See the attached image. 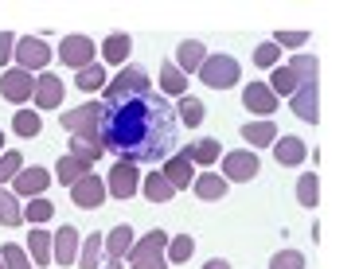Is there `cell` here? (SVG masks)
Returning <instances> with one entry per match:
<instances>
[{
    "label": "cell",
    "mask_w": 359,
    "mask_h": 269,
    "mask_svg": "<svg viewBox=\"0 0 359 269\" xmlns=\"http://www.w3.org/2000/svg\"><path fill=\"white\" fill-rule=\"evenodd\" d=\"M0 261H4V269H32V258H27L20 246H12V242L0 250Z\"/></svg>",
    "instance_id": "74e56055"
},
{
    "label": "cell",
    "mask_w": 359,
    "mask_h": 269,
    "mask_svg": "<svg viewBox=\"0 0 359 269\" xmlns=\"http://www.w3.org/2000/svg\"><path fill=\"white\" fill-rule=\"evenodd\" d=\"M164 250H168V234H164V230H149L141 242H133V250H129V265H133V269H168Z\"/></svg>",
    "instance_id": "5b68a950"
},
{
    "label": "cell",
    "mask_w": 359,
    "mask_h": 269,
    "mask_svg": "<svg viewBox=\"0 0 359 269\" xmlns=\"http://www.w3.org/2000/svg\"><path fill=\"white\" fill-rule=\"evenodd\" d=\"M0 265H4V261H0Z\"/></svg>",
    "instance_id": "c3c4849f"
},
{
    "label": "cell",
    "mask_w": 359,
    "mask_h": 269,
    "mask_svg": "<svg viewBox=\"0 0 359 269\" xmlns=\"http://www.w3.org/2000/svg\"><path fill=\"white\" fill-rule=\"evenodd\" d=\"M289 102H293V113L301 117V121H309V125L320 121V90H316V82H297Z\"/></svg>",
    "instance_id": "52a82bcc"
},
{
    "label": "cell",
    "mask_w": 359,
    "mask_h": 269,
    "mask_svg": "<svg viewBox=\"0 0 359 269\" xmlns=\"http://www.w3.org/2000/svg\"><path fill=\"white\" fill-rule=\"evenodd\" d=\"M269 90H273V98H281V94H293L297 90V78H293V71H289V67H273V74H269V82H266Z\"/></svg>",
    "instance_id": "836d02e7"
},
{
    "label": "cell",
    "mask_w": 359,
    "mask_h": 269,
    "mask_svg": "<svg viewBox=\"0 0 359 269\" xmlns=\"http://www.w3.org/2000/svg\"><path fill=\"white\" fill-rule=\"evenodd\" d=\"M36 106L39 109H55V106H63V78H55V74H39L36 78Z\"/></svg>",
    "instance_id": "2e32d148"
},
{
    "label": "cell",
    "mask_w": 359,
    "mask_h": 269,
    "mask_svg": "<svg viewBox=\"0 0 359 269\" xmlns=\"http://www.w3.org/2000/svg\"><path fill=\"white\" fill-rule=\"evenodd\" d=\"M144 94H153L144 67H121V74H117L114 82H106V102H102V106H117V102L144 98Z\"/></svg>",
    "instance_id": "3957f363"
},
{
    "label": "cell",
    "mask_w": 359,
    "mask_h": 269,
    "mask_svg": "<svg viewBox=\"0 0 359 269\" xmlns=\"http://www.w3.org/2000/svg\"><path fill=\"white\" fill-rule=\"evenodd\" d=\"M12 129H16L20 137H39L43 121H39V113H32V109H20V113L12 117Z\"/></svg>",
    "instance_id": "8d00e7d4"
},
{
    "label": "cell",
    "mask_w": 359,
    "mask_h": 269,
    "mask_svg": "<svg viewBox=\"0 0 359 269\" xmlns=\"http://www.w3.org/2000/svg\"><path fill=\"white\" fill-rule=\"evenodd\" d=\"M203 59H207V51H203V43H196V39H184V43L176 47V67H180V74L199 71V67H203Z\"/></svg>",
    "instance_id": "d6986e66"
},
{
    "label": "cell",
    "mask_w": 359,
    "mask_h": 269,
    "mask_svg": "<svg viewBox=\"0 0 359 269\" xmlns=\"http://www.w3.org/2000/svg\"><path fill=\"white\" fill-rule=\"evenodd\" d=\"M36 94V82H32V74L27 71H4L0 74V98L4 102H12V106H24L27 98Z\"/></svg>",
    "instance_id": "ba28073f"
},
{
    "label": "cell",
    "mask_w": 359,
    "mask_h": 269,
    "mask_svg": "<svg viewBox=\"0 0 359 269\" xmlns=\"http://www.w3.org/2000/svg\"><path fill=\"white\" fill-rule=\"evenodd\" d=\"M243 141L250 144V149L273 144V141H278V125H273V121H266V117H262V121H246V125H243Z\"/></svg>",
    "instance_id": "ffe728a7"
},
{
    "label": "cell",
    "mask_w": 359,
    "mask_h": 269,
    "mask_svg": "<svg viewBox=\"0 0 359 269\" xmlns=\"http://www.w3.org/2000/svg\"><path fill=\"white\" fill-rule=\"evenodd\" d=\"M0 149H4V133H0ZM0 156H4V153H0Z\"/></svg>",
    "instance_id": "7dc6e473"
},
{
    "label": "cell",
    "mask_w": 359,
    "mask_h": 269,
    "mask_svg": "<svg viewBox=\"0 0 359 269\" xmlns=\"http://www.w3.org/2000/svg\"><path fill=\"white\" fill-rule=\"evenodd\" d=\"M74 86L86 90V94H94V90H106V71H102L98 63H90L79 71V78H74Z\"/></svg>",
    "instance_id": "1f68e13d"
},
{
    "label": "cell",
    "mask_w": 359,
    "mask_h": 269,
    "mask_svg": "<svg viewBox=\"0 0 359 269\" xmlns=\"http://www.w3.org/2000/svg\"><path fill=\"white\" fill-rule=\"evenodd\" d=\"M262 172V164H258V153L254 149H238V153H226L223 156V179L226 184H250L254 176Z\"/></svg>",
    "instance_id": "8992f818"
},
{
    "label": "cell",
    "mask_w": 359,
    "mask_h": 269,
    "mask_svg": "<svg viewBox=\"0 0 359 269\" xmlns=\"http://www.w3.org/2000/svg\"><path fill=\"white\" fill-rule=\"evenodd\" d=\"M203 269H231V265H226V261L223 258H211V261H207V265Z\"/></svg>",
    "instance_id": "f6af8a7d"
},
{
    "label": "cell",
    "mask_w": 359,
    "mask_h": 269,
    "mask_svg": "<svg viewBox=\"0 0 359 269\" xmlns=\"http://www.w3.org/2000/svg\"><path fill=\"white\" fill-rule=\"evenodd\" d=\"M243 106L250 109V113H266V121H269V113H278V98H273V90H269L266 82H250V86L243 90Z\"/></svg>",
    "instance_id": "4fadbf2b"
},
{
    "label": "cell",
    "mask_w": 359,
    "mask_h": 269,
    "mask_svg": "<svg viewBox=\"0 0 359 269\" xmlns=\"http://www.w3.org/2000/svg\"><path fill=\"white\" fill-rule=\"evenodd\" d=\"M79 230L74 226H63L59 234H51V261H59V265H71V261H79Z\"/></svg>",
    "instance_id": "5bb4252c"
},
{
    "label": "cell",
    "mask_w": 359,
    "mask_h": 269,
    "mask_svg": "<svg viewBox=\"0 0 359 269\" xmlns=\"http://www.w3.org/2000/svg\"><path fill=\"white\" fill-rule=\"evenodd\" d=\"M269 269H305V254H297V250H281L269 258Z\"/></svg>",
    "instance_id": "f35d334b"
},
{
    "label": "cell",
    "mask_w": 359,
    "mask_h": 269,
    "mask_svg": "<svg viewBox=\"0 0 359 269\" xmlns=\"http://www.w3.org/2000/svg\"><path fill=\"white\" fill-rule=\"evenodd\" d=\"M90 164H82V160H74V156H59V164H55V179L59 184H67V188H74L82 176H90Z\"/></svg>",
    "instance_id": "44dd1931"
},
{
    "label": "cell",
    "mask_w": 359,
    "mask_h": 269,
    "mask_svg": "<svg viewBox=\"0 0 359 269\" xmlns=\"http://www.w3.org/2000/svg\"><path fill=\"white\" fill-rule=\"evenodd\" d=\"M106 191H109L114 199H133L137 191H141V176H137V164L117 160V164H114V172H109Z\"/></svg>",
    "instance_id": "30bf717a"
},
{
    "label": "cell",
    "mask_w": 359,
    "mask_h": 269,
    "mask_svg": "<svg viewBox=\"0 0 359 269\" xmlns=\"http://www.w3.org/2000/svg\"><path fill=\"white\" fill-rule=\"evenodd\" d=\"M278 43L281 47H305L309 43V32H278Z\"/></svg>",
    "instance_id": "ee69618b"
},
{
    "label": "cell",
    "mask_w": 359,
    "mask_h": 269,
    "mask_svg": "<svg viewBox=\"0 0 359 269\" xmlns=\"http://www.w3.org/2000/svg\"><path fill=\"white\" fill-rule=\"evenodd\" d=\"M273 156H278V164H285V168H297V164L309 156V149H305L301 137H281V141H273Z\"/></svg>",
    "instance_id": "ac0fdd59"
},
{
    "label": "cell",
    "mask_w": 359,
    "mask_h": 269,
    "mask_svg": "<svg viewBox=\"0 0 359 269\" xmlns=\"http://www.w3.org/2000/svg\"><path fill=\"white\" fill-rule=\"evenodd\" d=\"M59 55H63V63H67V67L82 71V67L94 63V39H86V36H67L63 47H59Z\"/></svg>",
    "instance_id": "7c38bea8"
},
{
    "label": "cell",
    "mask_w": 359,
    "mask_h": 269,
    "mask_svg": "<svg viewBox=\"0 0 359 269\" xmlns=\"http://www.w3.org/2000/svg\"><path fill=\"white\" fill-rule=\"evenodd\" d=\"M59 117H63V129L74 141L102 149V121H106V106H102V102H86V106L71 109V113H59ZM102 153H106V149H102Z\"/></svg>",
    "instance_id": "7a4b0ae2"
},
{
    "label": "cell",
    "mask_w": 359,
    "mask_h": 269,
    "mask_svg": "<svg viewBox=\"0 0 359 269\" xmlns=\"http://www.w3.org/2000/svg\"><path fill=\"white\" fill-rule=\"evenodd\" d=\"M180 153L188 156L191 164H215L219 160V141H196L188 149H180Z\"/></svg>",
    "instance_id": "f546056e"
},
{
    "label": "cell",
    "mask_w": 359,
    "mask_h": 269,
    "mask_svg": "<svg viewBox=\"0 0 359 269\" xmlns=\"http://www.w3.org/2000/svg\"><path fill=\"white\" fill-rule=\"evenodd\" d=\"M20 172H24V156H20V153H4V156H0V184L12 179V176H20Z\"/></svg>",
    "instance_id": "60d3db41"
},
{
    "label": "cell",
    "mask_w": 359,
    "mask_h": 269,
    "mask_svg": "<svg viewBox=\"0 0 359 269\" xmlns=\"http://www.w3.org/2000/svg\"><path fill=\"white\" fill-rule=\"evenodd\" d=\"M161 90L172 94V98H184L188 94V74H180L176 63H164L161 67Z\"/></svg>",
    "instance_id": "cb8c5ba5"
},
{
    "label": "cell",
    "mask_w": 359,
    "mask_h": 269,
    "mask_svg": "<svg viewBox=\"0 0 359 269\" xmlns=\"http://www.w3.org/2000/svg\"><path fill=\"white\" fill-rule=\"evenodd\" d=\"M180 144V117L164 94L106 106L102 149L126 164H164Z\"/></svg>",
    "instance_id": "6da1fadb"
},
{
    "label": "cell",
    "mask_w": 359,
    "mask_h": 269,
    "mask_svg": "<svg viewBox=\"0 0 359 269\" xmlns=\"http://www.w3.org/2000/svg\"><path fill=\"white\" fill-rule=\"evenodd\" d=\"M16 59H20V71H27V74L43 71L51 63V47L36 36H24V39H16Z\"/></svg>",
    "instance_id": "9c48e42d"
},
{
    "label": "cell",
    "mask_w": 359,
    "mask_h": 269,
    "mask_svg": "<svg viewBox=\"0 0 359 269\" xmlns=\"http://www.w3.org/2000/svg\"><path fill=\"white\" fill-rule=\"evenodd\" d=\"M161 176L168 179V184H172V188H176V191H184V188H188V184H191V179H196V168H191V160H188V156H184V153H172L168 160H164Z\"/></svg>",
    "instance_id": "9a60e30c"
},
{
    "label": "cell",
    "mask_w": 359,
    "mask_h": 269,
    "mask_svg": "<svg viewBox=\"0 0 359 269\" xmlns=\"http://www.w3.org/2000/svg\"><path fill=\"white\" fill-rule=\"evenodd\" d=\"M176 117H180L188 129H196L199 121H203V102L191 98V94H184V98H180V106H176Z\"/></svg>",
    "instance_id": "4dcf8cb0"
},
{
    "label": "cell",
    "mask_w": 359,
    "mask_h": 269,
    "mask_svg": "<svg viewBox=\"0 0 359 269\" xmlns=\"http://www.w3.org/2000/svg\"><path fill=\"white\" fill-rule=\"evenodd\" d=\"M289 71H293L297 82H316V74H320V59H316V55H293Z\"/></svg>",
    "instance_id": "f1b7e54d"
},
{
    "label": "cell",
    "mask_w": 359,
    "mask_h": 269,
    "mask_svg": "<svg viewBox=\"0 0 359 269\" xmlns=\"http://www.w3.org/2000/svg\"><path fill=\"white\" fill-rule=\"evenodd\" d=\"M196 74H199V82L211 86V90H231L234 82L243 78V67H238L234 55H207Z\"/></svg>",
    "instance_id": "277c9868"
},
{
    "label": "cell",
    "mask_w": 359,
    "mask_h": 269,
    "mask_svg": "<svg viewBox=\"0 0 359 269\" xmlns=\"http://www.w3.org/2000/svg\"><path fill=\"white\" fill-rule=\"evenodd\" d=\"M278 59H281L278 43H258L254 47V63L258 67H278Z\"/></svg>",
    "instance_id": "b9f144b4"
},
{
    "label": "cell",
    "mask_w": 359,
    "mask_h": 269,
    "mask_svg": "<svg viewBox=\"0 0 359 269\" xmlns=\"http://www.w3.org/2000/svg\"><path fill=\"white\" fill-rule=\"evenodd\" d=\"M141 191H144V199H149V203H168V199L176 195V188H172V184L161 176V172H153V176H144Z\"/></svg>",
    "instance_id": "603a6c76"
},
{
    "label": "cell",
    "mask_w": 359,
    "mask_h": 269,
    "mask_svg": "<svg viewBox=\"0 0 359 269\" xmlns=\"http://www.w3.org/2000/svg\"><path fill=\"white\" fill-rule=\"evenodd\" d=\"M27 250H32V261H36V265H51V234L36 226L32 238H27Z\"/></svg>",
    "instance_id": "4316f807"
},
{
    "label": "cell",
    "mask_w": 359,
    "mask_h": 269,
    "mask_svg": "<svg viewBox=\"0 0 359 269\" xmlns=\"http://www.w3.org/2000/svg\"><path fill=\"white\" fill-rule=\"evenodd\" d=\"M297 199H301V207H316V203H320V179H316L313 172L297 179Z\"/></svg>",
    "instance_id": "e575fe53"
},
{
    "label": "cell",
    "mask_w": 359,
    "mask_h": 269,
    "mask_svg": "<svg viewBox=\"0 0 359 269\" xmlns=\"http://www.w3.org/2000/svg\"><path fill=\"white\" fill-rule=\"evenodd\" d=\"M102 254H106V242H102L98 234H94V238H86V242H82V254H79V265H82V269H98Z\"/></svg>",
    "instance_id": "d590c367"
},
{
    "label": "cell",
    "mask_w": 359,
    "mask_h": 269,
    "mask_svg": "<svg viewBox=\"0 0 359 269\" xmlns=\"http://www.w3.org/2000/svg\"><path fill=\"white\" fill-rule=\"evenodd\" d=\"M47 184H51V176H47L43 168H24L16 176V195L36 199V195H43V191H47Z\"/></svg>",
    "instance_id": "e0dca14e"
},
{
    "label": "cell",
    "mask_w": 359,
    "mask_h": 269,
    "mask_svg": "<svg viewBox=\"0 0 359 269\" xmlns=\"http://www.w3.org/2000/svg\"><path fill=\"white\" fill-rule=\"evenodd\" d=\"M129 250H133V230H129V226L121 223V226H114V230H109V238H106V254H109V261H121Z\"/></svg>",
    "instance_id": "7402d4cb"
},
{
    "label": "cell",
    "mask_w": 359,
    "mask_h": 269,
    "mask_svg": "<svg viewBox=\"0 0 359 269\" xmlns=\"http://www.w3.org/2000/svg\"><path fill=\"white\" fill-rule=\"evenodd\" d=\"M133 51V39L121 36V32H114V36H106V43H102V55H106L109 63H126V55Z\"/></svg>",
    "instance_id": "83f0119b"
},
{
    "label": "cell",
    "mask_w": 359,
    "mask_h": 269,
    "mask_svg": "<svg viewBox=\"0 0 359 269\" xmlns=\"http://www.w3.org/2000/svg\"><path fill=\"white\" fill-rule=\"evenodd\" d=\"M109 191H106V184H102V176H82L79 184L71 188V199H74V207H82V211H94V207H102V199H106Z\"/></svg>",
    "instance_id": "8fae6325"
},
{
    "label": "cell",
    "mask_w": 359,
    "mask_h": 269,
    "mask_svg": "<svg viewBox=\"0 0 359 269\" xmlns=\"http://www.w3.org/2000/svg\"><path fill=\"white\" fill-rule=\"evenodd\" d=\"M24 223V207H20V199L12 195V191L0 188V226H20Z\"/></svg>",
    "instance_id": "484cf974"
},
{
    "label": "cell",
    "mask_w": 359,
    "mask_h": 269,
    "mask_svg": "<svg viewBox=\"0 0 359 269\" xmlns=\"http://www.w3.org/2000/svg\"><path fill=\"white\" fill-rule=\"evenodd\" d=\"M106 269H121V261H109V265Z\"/></svg>",
    "instance_id": "bcb514c9"
},
{
    "label": "cell",
    "mask_w": 359,
    "mask_h": 269,
    "mask_svg": "<svg viewBox=\"0 0 359 269\" xmlns=\"http://www.w3.org/2000/svg\"><path fill=\"white\" fill-rule=\"evenodd\" d=\"M8 59H16V36L12 32H0V67L8 63Z\"/></svg>",
    "instance_id": "7bdbcfd3"
},
{
    "label": "cell",
    "mask_w": 359,
    "mask_h": 269,
    "mask_svg": "<svg viewBox=\"0 0 359 269\" xmlns=\"http://www.w3.org/2000/svg\"><path fill=\"white\" fill-rule=\"evenodd\" d=\"M51 215H55V207L47 203V199H39V195H36L32 203L24 207V219H32V223H47Z\"/></svg>",
    "instance_id": "ab89813d"
},
{
    "label": "cell",
    "mask_w": 359,
    "mask_h": 269,
    "mask_svg": "<svg viewBox=\"0 0 359 269\" xmlns=\"http://www.w3.org/2000/svg\"><path fill=\"white\" fill-rule=\"evenodd\" d=\"M191 188H196L199 199H223V195H226V179L207 172V176H196V179H191Z\"/></svg>",
    "instance_id": "d4e9b609"
},
{
    "label": "cell",
    "mask_w": 359,
    "mask_h": 269,
    "mask_svg": "<svg viewBox=\"0 0 359 269\" xmlns=\"http://www.w3.org/2000/svg\"><path fill=\"white\" fill-rule=\"evenodd\" d=\"M196 254V242H191L188 234H180V238H168V250H164V258L172 261V265H184V261Z\"/></svg>",
    "instance_id": "d6a6232c"
}]
</instances>
